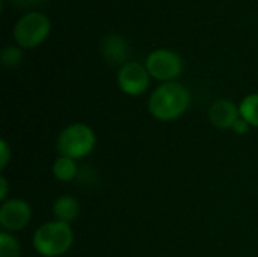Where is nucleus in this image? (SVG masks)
Instances as JSON below:
<instances>
[{"label": "nucleus", "mask_w": 258, "mask_h": 257, "mask_svg": "<svg viewBox=\"0 0 258 257\" xmlns=\"http://www.w3.org/2000/svg\"><path fill=\"white\" fill-rule=\"evenodd\" d=\"M101 53L104 56V59L112 64V65H118V64H125V58H127V44L124 41L122 36L116 35V33H110L107 36H104L103 42H101Z\"/></svg>", "instance_id": "nucleus-9"}, {"label": "nucleus", "mask_w": 258, "mask_h": 257, "mask_svg": "<svg viewBox=\"0 0 258 257\" xmlns=\"http://www.w3.org/2000/svg\"><path fill=\"white\" fill-rule=\"evenodd\" d=\"M23 59V52L21 48L15 45H8L2 52V64L6 68H15Z\"/></svg>", "instance_id": "nucleus-14"}, {"label": "nucleus", "mask_w": 258, "mask_h": 257, "mask_svg": "<svg viewBox=\"0 0 258 257\" xmlns=\"http://www.w3.org/2000/svg\"><path fill=\"white\" fill-rule=\"evenodd\" d=\"M240 117L252 127H258V92L246 95L239 105Z\"/></svg>", "instance_id": "nucleus-12"}, {"label": "nucleus", "mask_w": 258, "mask_h": 257, "mask_svg": "<svg viewBox=\"0 0 258 257\" xmlns=\"http://www.w3.org/2000/svg\"><path fill=\"white\" fill-rule=\"evenodd\" d=\"M74 242V233L68 223L48 221L42 224L32 238L35 251L42 257H60L68 253Z\"/></svg>", "instance_id": "nucleus-2"}, {"label": "nucleus", "mask_w": 258, "mask_h": 257, "mask_svg": "<svg viewBox=\"0 0 258 257\" xmlns=\"http://www.w3.org/2000/svg\"><path fill=\"white\" fill-rule=\"evenodd\" d=\"M145 67L151 77L163 82H174L183 71V59L172 50L159 48L147 56Z\"/></svg>", "instance_id": "nucleus-5"}, {"label": "nucleus", "mask_w": 258, "mask_h": 257, "mask_svg": "<svg viewBox=\"0 0 258 257\" xmlns=\"http://www.w3.org/2000/svg\"><path fill=\"white\" fill-rule=\"evenodd\" d=\"M118 86L119 89L132 97L142 95L150 86V73L145 65L139 62H125L121 65L118 76Z\"/></svg>", "instance_id": "nucleus-6"}, {"label": "nucleus", "mask_w": 258, "mask_h": 257, "mask_svg": "<svg viewBox=\"0 0 258 257\" xmlns=\"http://www.w3.org/2000/svg\"><path fill=\"white\" fill-rule=\"evenodd\" d=\"M50 20L42 12H29L18 20L14 27V38L20 47L33 48L50 33Z\"/></svg>", "instance_id": "nucleus-4"}, {"label": "nucleus", "mask_w": 258, "mask_h": 257, "mask_svg": "<svg viewBox=\"0 0 258 257\" xmlns=\"http://www.w3.org/2000/svg\"><path fill=\"white\" fill-rule=\"evenodd\" d=\"M97 144L95 132L85 123H73L67 126L57 136L59 156L82 159L92 153Z\"/></svg>", "instance_id": "nucleus-3"}, {"label": "nucleus", "mask_w": 258, "mask_h": 257, "mask_svg": "<svg viewBox=\"0 0 258 257\" xmlns=\"http://www.w3.org/2000/svg\"><path fill=\"white\" fill-rule=\"evenodd\" d=\"M11 158H12V150H11V147H9V144H8L5 139H2V141H0V170H2V171L8 167Z\"/></svg>", "instance_id": "nucleus-15"}, {"label": "nucleus", "mask_w": 258, "mask_h": 257, "mask_svg": "<svg viewBox=\"0 0 258 257\" xmlns=\"http://www.w3.org/2000/svg\"><path fill=\"white\" fill-rule=\"evenodd\" d=\"M9 2H12L14 5L20 6V8H32V6L41 5L44 0H9Z\"/></svg>", "instance_id": "nucleus-18"}, {"label": "nucleus", "mask_w": 258, "mask_h": 257, "mask_svg": "<svg viewBox=\"0 0 258 257\" xmlns=\"http://www.w3.org/2000/svg\"><path fill=\"white\" fill-rule=\"evenodd\" d=\"M189 89L178 82H163L150 95V114L159 121H174L190 106Z\"/></svg>", "instance_id": "nucleus-1"}, {"label": "nucleus", "mask_w": 258, "mask_h": 257, "mask_svg": "<svg viewBox=\"0 0 258 257\" xmlns=\"http://www.w3.org/2000/svg\"><path fill=\"white\" fill-rule=\"evenodd\" d=\"M21 248L17 238L9 232L0 233V257H20Z\"/></svg>", "instance_id": "nucleus-13"}, {"label": "nucleus", "mask_w": 258, "mask_h": 257, "mask_svg": "<svg viewBox=\"0 0 258 257\" xmlns=\"http://www.w3.org/2000/svg\"><path fill=\"white\" fill-rule=\"evenodd\" d=\"M79 201L71 195H60L59 198H56L53 204V215L57 221L62 223H73L79 217Z\"/></svg>", "instance_id": "nucleus-10"}, {"label": "nucleus", "mask_w": 258, "mask_h": 257, "mask_svg": "<svg viewBox=\"0 0 258 257\" xmlns=\"http://www.w3.org/2000/svg\"><path fill=\"white\" fill-rule=\"evenodd\" d=\"M249 129H251V126L240 117L236 123H234V126H233V132L236 133V135H240V136H243V135H246L248 132H249Z\"/></svg>", "instance_id": "nucleus-16"}, {"label": "nucleus", "mask_w": 258, "mask_h": 257, "mask_svg": "<svg viewBox=\"0 0 258 257\" xmlns=\"http://www.w3.org/2000/svg\"><path fill=\"white\" fill-rule=\"evenodd\" d=\"M240 118L239 108L230 100H218L209 109V120L218 129H233L234 123Z\"/></svg>", "instance_id": "nucleus-8"}, {"label": "nucleus", "mask_w": 258, "mask_h": 257, "mask_svg": "<svg viewBox=\"0 0 258 257\" xmlns=\"http://www.w3.org/2000/svg\"><path fill=\"white\" fill-rule=\"evenodd\" d=\"M77 162L76 159L59 156L53 164V176L59 182H71L77 176Z\"/></svg>", "instance_id": "nucleus-11"}, {"label": "nucleus", "mask_w": 258, "mask_h": 257, "mask_svg": "<svg viewBox=\"0 0 258 257\" xmlns=\"http://www.w3.org/2000/svg\"><path fill=\"white\" fill-rule=\"evenodd\" d=\"M8 192H9V183L6 180V177H0V201L5 203L8 198Z\"/></svg>", "instance_id": "nucleus-17"}, {"label": "nucleus", "mask_w": 258, "mask_h": 257, "mask_svg": "<svg viewBox=\"0 0 258 257\" xmlns=\"http://www.w3.org/2000/svg\"><path fill=\"white\" fill-rule=\"evenodd\" d=\"M32 218V209L27 201L21 198H11L2 203L0 208V226L5 232L23 230Z\"/></svg>", "instance_id": "nucleus-7"}]
</instances>
